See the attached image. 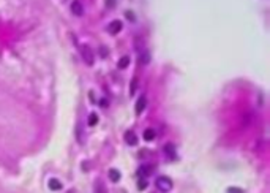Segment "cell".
<instances>
[{"instance_id": "cell-1", "label": "cell", "mask_w": 270, "mask_h": 193, "mask_svg": "<svg viewBox=\"0 0 270 193\" xmlns=\"http://www.w3.org/2000/svg\"><path fill=\"white\" fill-rule=\"evenodd\" d=\"M155 185H156V188H158L161 193H167V192L172 190V180L169 179V177H166V176L156 177Z\"/></svg>"}, {"instance_id": "cell-2", "label": "cell", "mask_w": 270, "mask_h": 193, "mask_svg": "<svg viewBox=\"0 0 270 193\" xmlns=\"http://www.w3.org/2000/svg\"><path fill=\"white\" fill-rule=\"evenodd\" d=\"M81 56L82 59H84V62L87 65H93V60H95V56H93V51L92 48H90L89 44H81Z\"/></svg>"}, {"instance_id": "cell-3", "label": "cell", "mask_w": 270, "mask_h": 193, "mask_svg": "<svg viewBox=\"0 0 270 193\" xmlns=\"http://www.w3.org/2000/svg\"><path fill=\"white\" fill-rule=\"evenodd\" d=\"M122 29H123V24H122V21H119V19H115V21H112V22L108 24V32L111 33V35H117Z\"/></svg>"}, {"instance_id": "cell-4", "label": "cell", "mask_w": 270, "mask_h": 193, "mask_svg": "<svg viewBox=\"0 0 270 193\" xmlns=\"http://www.w3.org/2000/svg\"><path fill=\"white\" fill-rule=\"evenodd\" d=\"M138 136L134 135V132H131V130H128L127 133H125V142H127L128 146H138Z\"/></svg>"}, {"instance_id": "cell-5", "label": "cell", "mask_w": 270, "mask_h": 193, "mask_svg": "<svg viewBox=\"0 0 270 193\" xmlns=\"http://www.w3.org/2000/svg\"><path fill=\"white\" fill-rule=\"evenodd\" d=\"M146 105H147V98H146V96H144V95H141L139 96V98H138V101H136V114H142V111L144 109H146Z\"/></svg>"}, {"instance_id": "cell-6", "label": "cell", "mask_w": 270, "mask_h": 193, "mask_svg": "<svg viewBox=\"0 0 270 193\" xmlns=\"http://www.w3.org/2000/svg\"><path fill=\"white\" fill-rule=\"evenodd\" d=\"M71 11H73V14H76V16H81V14L84 13V10H82V3L79 2V0H74V2L71 3Z\"/></svg>"}, {"instance_id": "cell-7", "label": "cell", "mask_w": 270, "mask_h": 193, "mask_svg": "<svg viewBox=\"0 0 270 193\" xmlns=\"http://www.w3.org/2000/svg\"><path fill=\"white\" fill-rule=\"evenodd\" d=\"M95 193H108L106 190V185L103 184V180L98 179L96 180V185H95Z\"/></svg>"}, {"instance_id": "cell-8", "label": "cell", "mask_w": 270, "mask_h": 193, "mask_svg": "<svg viewBox=\"0 0 270 193\" xmlns=\"http://www.w3.org/2000/svg\"><path fill=\"white\" fill-rule=\"evenodd\" d=\"M139 173L142 176H150L152 173H153V166H150V165H144V166H141Z\"/></svg>"}, {"instance_id": "cell-9", "label": "cell", "mask_w": 270, "mask_h": 193, "mask_svg": "<svg viewBox=\"0 0 270 193\" xmlns=\"http://www.w3.org/2000/svg\"><path fill=\"white\" fill-rule=\"evenodd\" d=\"M49 188L51 190H62V182L57 179H51L49 180Z\"/></svg>"}, {"instance_id": "cell-10", "label": "cell", "mask_w": 270, "mask_h": 193, "mask_svg": "<svg viewBox=\"0 0 270 193\" xmlns=\"http://www.w3.org/2000/svg\"><path fill=\"white\" fill-rule=\"evenodd\" d=\"M128 65H130V57H128V56H123L122 59L119 60V63H117V67H119V68H122V70H125V68H127Z\"/></svg>"}, {"instance_id": "cell-11", "label": "cell", "mask_w": 270, "mask_h": 193, "mask_svg": "<svg viewBox=\"0 0 270 193\" xmlns=\"http://www.w3.org/2000/svg\"><path fill=\"white\" fill-rule=\"evenodd\" d=\"M155 130L153 128H147V130H144V139L146 141H152L155 138Z\"/></svg>"}, {"instance_id": "cell-12", "label": "cell", "mask_w": 270, "mask_h": 193, "mask_svg": "<svg viewBox=\"0 0 270 193\" xmlns=\"http://www.w3.org/2000/svg\"><path fill=\"white\" fill-rule=\"evenodd\" d=\"M109 179H111L112 182H119V180H120V171H117V169H111V171H109Z\"/></svg>"}, {"instance_id": "cell-13", "label": "cell", "mask_w": 270, "mask_h": 193, "mask_svg": "<svg viewBox=\"0 0 270 193\" xmlns=\"http://www.w3.org/2000/svg\"><path fill=\"white\" fill-rule=\"evenodd\" d=\"M96 123H98V114L96 113H90L89 114V125H96Z\"/></svg>"}, {"instance_id": "cell-14", "label": "cell", "mask_w": 270, "mask_h": 193, "mask_svg": "<svg viewBox=\"0 0 270 193\" xmlns=\"http://www.w3.org/2000/svg\"><path fill=\"white\" fill-rule=\"evenodd\" d=\"M164 150H166V155H167V157L175 158V150H174V146H172V144H166Z\"/></svg>"}, {"instance_id": "cell-15", "label": "cell", "mask_w": 270, "mask_h": 193, "mask_svg": "<svg viewBox=\"0 0 270 193\" xmlns=\"http://www.w3.org/2000/svg\"><path fill=\"white\" fill-rule=\"evenodd\" d=\"M144 188H147V180H139V190H144Z\"/></svg>"}, {"instance_id": "cell-16", "label": "cell", "mask_w": 270, "mask_h": 193, "mask_svg": "<svg viewBox=\"0 0 270 193\" xmlns=\"http://www.w3.org/2000/svg\"><path fill=\"white\" fill-rule=\"evenodd\" d=\"M228 193H242V192H240V190H232V188H229Z\"/></svg>"}, {"instance_id": "cell-17", "label": "cell", "mask_w": 270, "mask_h": 193, "mask_svg": "<svg viewBox=\"0 0 270 193\" xmlns=\"http://www.w3.org/2000/svg\"><path fill=\"white\" fill-rule=\"evenodd\" d=\"M108 3H109V5H111V3H112V0H108Z\"/></svg>"}, {"instance_id": "cell-18", "label": "cell", "mask_w": 270, "mask_h": 193, "mask_svg": "<svg viewBox=\"0 0 270 193\" xmlns=\"http://www.w3.org/2000/svg\"><path fill=\"white\" fill-rule=\"evenodd\" d=\"M70 193H73V192H70Z\"/></svg>"}]
</instances>
